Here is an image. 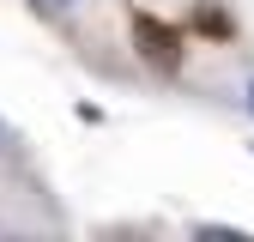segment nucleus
<instances>
[{"label": "nucleus", "instance_id": "obj_2", "mask_svg": "<svg viewBox=\"0 0 254 242\" xmlns=\"http://www.w3.org/2000/svg\"><path fill=\"white\" fill-rule=\"evenodd\" d=\"M24 6H30V12H37L43 24H67V18L79 12V0H24Z\"/></svg>", "mask_w": 254, "mask_h": 242}, {"label": "nucleus", "instance_id": "obj_3", "mask_svg": "<svg viewBox=\"0 0 254 242\" xmlns=\"http://www.w3.org/2000/svg\"><path fill=\"white\" fill-rule=\"evenodd\" d=\"M194 236L200 242H224V236H242V230H230V224H194Z\"/></svg>", "mask_w": 254, "mask_h": 242}, {"label": "nucleus", "instance_id": "obj_1", "mask_svg": "<svg viewBox=\"0 0 254 242\" xmlns=\"http://www.w3.org/2000/svg\"><path fill=\"white\" fill-rule=\"evenodd\" d=\"M133 43H139V55H145L151 73H176V67H182V37H176L170 24H157L151 12L133 18Z\"/></svg>", "mask_w": 254, "mask_h": 242}, {"label": "nucleus", "instance_id": "obj_5", "mask_svg": "<svg viewBox=\"0 0 254 242\" xmlns=\"http://www.w3.org/2000/svg\"><path fill=\"white\" fill-rule=\"evenodd\" d=\"M6 145H12V133H6V121H0V151H6Z\"/></svg>", "mask_w": 254, "mask_h": 242}, {"label": "nucleus", "instance_id": "obj_6", "mask_svg": "<svg viewBox=\"0 0 254 242\" xmlns=\"http://www.w3.org/2000/svg\"><path fill=\"white\" fill-rule=\"evenodd\" d=\"M248 109H254V79H248Z\"/></svg>", "mask_w": 254, "mask_h": 242}, {"label": "nucleus", "instance_id": "obj_4", "mask_svg": "<svg viewBox=\"0 0 254 242\" xmlns=\"http://www.w3.org/2000/svg\"><path fill=\"white\" fill-rule=\"evenodd\" d=\"M194 18H200V30H224V12H218V6H200Z\"/></svg>", "mask_w": 254, "mask_h": 242}]
</instances>
